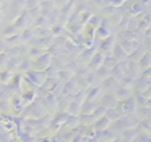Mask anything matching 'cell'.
<instances>
[{"label": "cell", "mask_w": 151, "mask_h": 142, "mask_svg": "<svg viewBox=\"0 0 151 142\" xmlns=\"http://www.w3.org/2000/svg\"><path fill=\"white\" fill-rule=\"evenodd\" d=\"M117 44V36H110L106 40L101 41L99 45V52L104 54L105 56H110L113 52L114 47Z\"/></svg>", "instance_id": "6da1fadb"}, {"label": "cell", "mask_w": 151, "mask_h": 142, "mask_svg": "<svg viewBox=\"0 0 151 142\" xmlns=\"http://www.w3.org/2000/svg\"><path fill=\"white\" fill-rule=\"evenodd\" d=\"M51 62H52V56L47 52L35 61H33V70L45 72V70H47L51 65Z\"/></svg>", "instance_id": "7a4b0ae2"}, {"label": "cell", "mask_w": 151, "mask_h": 142, "mask_svg": "<svg viewBox=\"0 0 151 142\" xmlns=\"http://www.w3.org/2000/svg\"><path fill=\"white\" fill-rule=\"evenodd\" d=\"M120 86H121V84H120L119 81L114 79L113 77H110L108 79H106L105 81H103L101 89H103V91H106V93L114 94L116 93V91H117Z\"/></svg>", "instance_id": "3957f363"}, {"label": "cell", "mask_w": 151, "mask_h": 142, "mask_svg": "<svg viewBox=\"0 0 151 142\" xmlns=\"http://www.w3.org/2000/svg\"><path fill=\"white\" fill-rule=\"evenodd\" d=\"M26 77L34 84L37 87H40L42 86V84L45 83L47 77L45 75V72H40V71H35V70H32L29 73L26 74Z\"/></svg>", "instance_id": "277c9868"}, {"label": "cell", "mask_w": 151, "mask_h": 142, "mask_svg": "<svg viewBox=\"0 0 151 142\" xmlns=\"http://www.w3.org/2000/svg\"><path fill=\"white\" fill-rule=\"evenodd\" d=\"M104 60H105V55L101 54V52H96L93 55V57L91 58V60L89 61V63L87 65H88V67L90 69L91 72L95 73L99 67H103Z\"/></svg>", "instance_id": "5b68a950"}, {"label": "cell", "mask_w": 151, "mask_h": 142, "mask_svg": "<svg viewBox=\"0 0 151 142\" xmlns=\"http://www.w3.org/2000/svg\"><path fill=\"white\" fill-rule=\"evenodd\" d=\"M112 56L114 57L117 63H121L124 62V61L128 60V55L126 54V52L123 50L121 46L119 44H116V46L114 47L113 49V52H112Z\"/></svg>", "instance_id": "8992f818"}, {"label": "cell", "mask_w": 151, "mask_h": 142, "mask_svg": "<svg viewBox=\"0 0 151 142\" xmlns=\"http://www.w3.org/2000/svg\"><path fill=\"white\" fill-rule=\"evenodd\" d=\"M101 102L103 103L104 106L106 109L107 108H110V109H113L115 107L118 106L119 102L118 100L116 99L115 94H111V93H105L104 96H101Z\"/></svg>", "instance_id": "52a82bcc"}, {"label": "cell", "mask_w": 151, "mask_h": 142, "mask_svg": "<svg viewBox=\"0 0 151 142\" xmlns=\"http://www.w3.org/2000/svg\"><path fill=\"white\" fill-rule=\"evenodd\" d=\"M132 93H134L132 89L127 88V87H123V86H120V87L118 88L117 91H116L115 96L118 100V102H124V101L132 98Z\"/></svg>", "instance_id": "ba28073f"}, {"label": "cell", "mask_w": 151, "mask_h": 142, "mask_svg": "<svg viewBox=\"0 0 151 142\" xmlns=\"http://www.w3.org/2000/svg\"><path fill=\"white\" fill-rule=\"evenodd\" d=\"M142 69L140 67L138 62H132V61H128V71L127 76L134 79H140L142 76Z\"/></svg>", "instance_id": "9c48e42d"}, {"label": "cell", "mask_w": 151, "mask_h": 142, "mask_svg": "<svg viewBox=\"0 0 151 142\" xmlns=\"http://www.w3.org/2000/svg\"><path fill=\"white\" fill-rule=\"evenodd\" d=\"M119 45L123 48V50L126 52V54L129 56L134 50H137V48H138L141 44H139V43L136 42V41L124 40V41H121V43H120Z\"/></svg>", "instance_id": "30bf717a"}, {"label": "cell", "mask_w": 151, "mask_h": 142, "mask_svg": "<svg viewBox=\"0 0 151 142\" xmlns=\"http://www.w3.org/2000/svg\"><path fill=\"white\" fill-rule=\"evenodd\" d=\"M77 4H78V0H69V2L61 9V14L69 18L73 14L76 13Z\"/></svg>", "instance_id": "8fae6325"}, {"label": "cell", "mask_w": 151, "mask_h": 142, "mask_svg": "<svg viewBox=\"0 0 151 142\" xmlns=\"http://www.w3.org/2000/svg\"><path fill=\"white\" fill-rule=\"evenodd\" d=\"M149 86H150V80H149V78L141 77L140 79H138V82H137V85L134 86V88L138 91V93H142L145 90L149 89Z\"/></svg>", "instance_id": "7c38bea8"}, {"label": "cell", "mask_w": 151, "mask_h": 142, "mask_svg": "<svg viewBox=\"0 0 151 142\" xmlns=\"http://www.w3.org/2000/svg\"><path fill=\"white\" fill-rule=\"evenodd\" d=\"M101 94H103V89H101V86L92 88V89L90 90V92L87 94L86 102H95L97 99L101 98Z\"/></svg>", "instance_id": "4fadbf2b"}, {"label": "cell", "mask_w": 151, "mask_h": 142, "mask_svg": "<svg viewBox=\"0 0 151 142\" xmlns=\"http://www.w3.org/2000/svg\"><path fill=\"white\" fill-rule=\"evenodd\" d=\"M22 60H23V58H22V57H14V58H9V62H7L6 70L13 72V73L18 72V70H19Z\"/></svg>", "instance_id": "5bb4252c"}, {"label": "cell", "mask_w": 151, "mask_h": 142, "mask_svg": "<svg viewBox=\"0 0 151 142\" xmlns=\"http://www.w3.org/2000/svg\"><path fill=\"white\" fill-rule=\"evenodd\" d=\"M85 80H86V82H87V84H88L89 87H92V88L101 86V83H103V81L97 77L95 73H91Z\"/></svg>", "instance_id": "9a60e30c"}, {"label": "cell", "mask_w": 151, "mask_h": 142, "mask_svg": "<svg viewBox=\"0 0 151 142\" xmlns=\"http://www.w3.org/2000/svg\"><path fill=\"white\" fill-rule=\"evenodd\" d=\"M57 78L60 82H62L63 84L67 83L69 80H71L73 78V74L70 73V72L66 71V70L62 69V70H59L58 74H57Z\"/></svg>", "instance_id": "2e32d148"}, {"label": "cell", "mask_w": 151, "mask_h": 142, "mask_svg": "<svg viewBox=\"0 0 151 142\" xmlns=\"http://www.w3.org/2000/svg\"><path fill=\"white\" fill-rule=\"evenodd\" d=\"M14 76H15V73L9 71V70H4V71L0 72V82L4 85H7L14 79Z\"/></svg>", "instance_id": "e0dca14e"}, {"label": "cell", "mask_w": 151, "mask_h": 142, "mask_svg": "<svg viewBox=\"0 0 151 142\" xmlns=\"http://www.w3.org/2000/svg\"><path fill=\"white\" fill-rule=\"evenodd\" d=\"M32 70H33V61H32L31 59L23 58L18 72H24L25 74H27V73H29L30 71H32Z\"/></svg>", "instance_id": "ac0fdd59"}, {"label": "cell", "mask_w": 151, "mask_h": 142, "mask_svg": "<svg viewBox=\"0 0 151 142\" xmlns=\"http://www.w3.org/2000/svg\"><path fill=\"white\" fill-rule=\"evenodd\" d=\"M45 53H47V51L45 50V49H42V48H31V50H30L28 56H29V59H31L32 61H35L36 59H38L40 56H42Z\"/></svg>", "instance_id": "d6986e66"}, {"label": "cell", "mask_w": 151, "mask_h": 142, "mask_svg": "<svg viewBox=\"0 0 151 142\" xmlns=\"http://www.w3.org/2000/svg\"><path fill=\"white\" fill-rule=\"evenodd\" d=\"M138 63L141 69H142V71L149 70V67H150V53L147 52L146 54L140 59V61H139Z\"/></svg>", "instance_id": "ffe728a7"}, {"label": "cell", "mask_w": 151, "mask_h": 142, "mask_svg": "<svg viewBox=\"0 0 151 142\" xmlns=\"http://www.w3.org/2000/svg\"><path fill=\"white\" fill-rule=\"evenodd\" d=\"M95 74H96V76L101 80V81H105L106 79L111 77V71L108 70L107 67H99V69L95 72Z\"/></svg>", "instance_id": "44dd1931"}, {"label": "cell", "mask_w": 151, "mask_h": 142, "mask_svg": "<svg viewBox=\"0 0 151 142\" xmlns=\"http://www.w3.org/2000/svg\"><path fill=\"white\" fill-rule=\"evenodd\" d=\"M117 64H118L117 61L114 59V57L112 56V55H110V56H105V60H104L103 67H107L108 70L111 71V70H113Z\"/></svg>", "instance_id": "7402d4cb"}, {"label": "cell", "mask_w": 151, "mask_h": 142, "mask_svg": "<svg viewBox=\"0 0 151 142\" xmlns=\"http://www.w3.org/2000/svg\"><path fill=\"white\" fill-rule=\"evenodd\" d=\"M101 20H103V18H101V16L92 15V17H91V18H90V20H89L88 24H89V26H90L91 28L95 29V28H99V26H101Z\"/></svg>", "instance_id": "603a6c76"}, {"label": "cell", "mask_w": 151, "mask_h": 142, "mask_svg": "<svg viewBox=\"0 0 151 142\" xmlns=\"http://www.w3.org/2000/svg\"><path fill=\"white\" fill-rule=\"evenodd\" d=\"M16 34H18V28L15 25H9L3 31V36H6V38H11V36H14Z\"/></svg>", "instance_id": "cb8c5ba5"}, {"label": "cell", "mask_w": 151, "mask_h": 142, "mask_svg": "<svg viewBox=\"0 0 151 142\" xmlns=\"http://www.w3.org/2000/svg\"><path fill=\"white\" fill-rule=\"evenodd\" d=\"M9 57L5 53H1L0 54V72L6 70L7 62H9Z\"/></svg>", "instance_id": "d4e9b609"}, {"label": "cell", "mask_w": 151, "mask_h": 142, "mask_svg": "<svg viewBox=\"0 0 151 142\" xmlns=\"http://www.w3.org/2000/svg\"><path fill=\"white\" fill-rule=\"evenodd\" d=\"M27 12L34 20L42 17V7H40V5H38V7H34V9H29V11H27Z\"/></svg>", "instance_id": "484cf974"}, {"label": "cell", "mask_w": 151, "mask_h": 142, "mask_svg": "<svg viewBox=\"0 0 151 142\" xmlns=\"http://www.w3.org/2000/svg\"><path fill=\"white\" fill-rule=\"evenodd\" d=\"M40 5V1L38 0H26V4H25V9L26 11H29L34 7H38Z\"/></svg>", "instance_id": "4316f807"}, {"label": "cell", "mask_w": 151, "mask_h": 142, "mask_svg": "<svg viewBox=\"0 0 151 142\" xmlns=\"http://www.w3.org/2000/svg\"><path fill=\"white\" fill-rule=\"evenodd\" d=\"M68 2H69V0H54L55 7H56V9H62Z\"/></svg>", "instance_id": "83f0119b"}, {"label": "cell", "mask_w": 151, "mask_h": 142, "mask_svg": "<svg viewBox=\"0 0 151 142\" xmlns=\"http://www.w3.org/2000/svg\"><path fill=\"white\" fill-rule=\"evenodd\" d=\"M7 48H9V47H7L6 43H5L4 41H2V38H0V54H1V53H5Z\"/></svg>", "instance_id": "f1b7e54d"}, {"label": "cell", "mask_w": 151, "mask_h": 142, "mask_svg": "<svg viewBox=\"0 0 151 142\" xmlns=\"http://www.w3.org/2000/svg\"><path fill=\"white\" fill-rule=\"evenodd\" d=\"M79 2H91V0H78Z\"/></svg>", "instance_id": "f546056e"}, {"label": "cell", "mask_w": 151, "mask_h": 142, "mask_svg": "<svg viewBox=\"0 0 151 142\" xmlns=\"http://www.w3.org/2000/svg\"><path fill=\"white\" fill-rule=\"evenodd\" d=\"M40 1V3H42V2H45V1H50V0H38Z\"/></svg>", "instance_id": "4dcf8cb0"}, {"label": "cell", "mask_w": 151, "mask_h": 142, "mask_svg": "<svg viewBox=\"0 0 151 142\" xmlns=\"http://www.w3.org/2000/svg\"><path fill=\"white\" fill-rule=\"evenodd\" d=\"M2 85H3V84L1 83V82H0V89H1V88H2Z\"/></svg>", "instance_id": "1f68e13d"}]
</instances>
